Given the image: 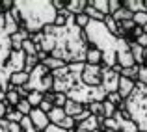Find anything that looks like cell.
<instances>
[{
    "mask_svg": "<svg viewBox=\"0 0 147 132\" xmlns=\"http://www.w3.org/2000/svg\"><path fill=\"white\" fill-rule=\"evenodd\" d=\"M7 132H21L19 123H9V121H7Z\"/></svg>",
    "mask_w": 147,
    "mask_h": 132,
    "instance_id": "cell-40",
    "label": "cell"
},
{
    "mask_svg": "<svg viewBox=\"0 0 147 132\" xmlns=\"http://www.w3.org/2000/svg\"><path fill=\"white\" fill-rule=\"evenodd\" d=\"M13 2L15 0H0V13H7L13 9Z\"/></svg>",
    "mask_w": 147,
    "mask_h": 132,
    "instance_id": "cell-36",
    "label": "cell"
},
{
    "mask_svg": "<svg viewBox=\"0 0 147 132\" xmlns=\"http://www.w3.org/2000/svg\"><path fill=\"white\" fill-rule=\"evenodd\" d=\"M93 132H100V130H99V129H97V130H93Z\"/></svg>",
    "mask_w": 147,
    "mask_h": 132,
    "instance_id": "cell-47",
    "label": "cell"
},
{
    "mask_svg": "<svg viewBox=\"0 0 147 132\" xmlns=\"http://www.w3.org/2000/svg\"><path fill=\"white\" fill-rule=\"evenodd\" d=\"M84 108H86L84 104L76 102V100H71V99H67V102L63 104V112H65V115H67V117H75V115L80 114Z\"/></svg>",
    "mask_w": 147,
    "mask_h": 132,
    "instance_id": "cell-11",
    "label": "cell"
},
{
    "mask_svg": "<svg viewBox=\"0 0 147 132\" xmlns=\"http://www.w3.org/2000/svg\"><path fill=\"white\" fill-rule=\"evenodd\" d=\"M19 129H21V132H37L34 129V125H32V121H30L28 115H24V117L19 121Z\"/></svg>",
    "mask_w": 147,
    "mask_h": 132,
    "instance_id": "cell-26",
    "label": "cell"
},
{
    "mask_svg": "<svg viewBox=\"0 0 147 132\" xmlns=\"http://www.w3.org/2000/svg\"><path fill=\"white\" fill-rule=\"evenodd\" d=\"M78 127H82L84 130H88V132H93V130H100V123H99V117H95V115H90V117L86 119V121H82Z\"/></svg>",
    "mask_w": 147,
    "mask_h": 132,
    "instance_id": "cell-15",
    "label": "cell"
},
{
    "mask_svg": "<svg viewBox=\"0 0 147 132\" xmlns=\"http://www.w3.org/2000/svg\"><path fill=\"white\" fill-rule=\"evenodd\" d=\"M125 110L136 123L138 132H147V86H144L142 82L134 84L130 97L125 99Z\"/></svg>",
    "mask_w": 147,
    "mask_h": 132,
    "instance_id": "cell-2",
    "label": "cell"
},
{
    "mask_svg": "<svg viewBox=\"0 0 147 132\" xmlns=\"http://www.w3.org/2000/svg\"><path fill=\"white\" fill-rule=\"evenodd\" d=\"M37 108H39V110L41 112H45V114H49V112L50 110H52V104H50V102H45V100H41V104H39V106H37Z\"/></svg>",
    "mask_w": 147,
    "mask_h": 132,
    "instance_id": "cell-37",
    "label": "cell"
},
{
    "mask_svg": "<svg viewBox=\"0 0 147 132\" xmlns=\"http://www.w3.org/2000/svg\"><path fill=\"white\" fill-rule=\"evenodd\" d=\"M88 22H90V17H88L86 13H80V15H75V24L78 26L80 30H84L88 26Z\"/></svg>",
    "mask_w": 147,
    "mask_h": 132,
    "instance_id": "cell-29",
    "label": "cell"
},
{
    "mask_svg": "<svg viewBox=\"0 0 147 132\" xmlns=\"http://www.w3.org/2000/svg\"><path fill=\"white\" fill-rule=\"evenodd\" d=\"M58 127H61L63 130L69 132V130H73V129L76 127V123H75V119H73V117H67V115H65V117L60 121V125H58Z\"/></svg>",
    "mask_w": 147,
    "mask_h": 132,
    "instance_id": "cell-31",
    "label": "cell"
},
{
    "mask_svg": "<svg viewBox=\"0 0 147 132\" xmlns=\"http://www.w3.org/2000/svg\"><path fill=\"white\" fill-rule=\"evenodd\" d=\"M26 100L30 102V106L32 108H37L41 104V100H43V93H37V91H30V95L26 97Z\"/></svg>",
    "mask_w": 147,
    "mask_h": 132,
    "instance_id": "cell-22",
    "label": "cell"
},
{
    "mask_svg": "<svg viewBox=\"0 0 147 132\" xmlns=\"http://www.w3.org/2000/svg\"><path fill=\"white\" fill-rule=\"evenodd\" d=\"M142 30H144V34H147V24L144 26V28H142Z\"/></svg>",
    "mask_w": 147,
    "mask_h": 132,
    "instance_id": "cell-45",
    "label": "cell"
},
{
    "mask_svg": "<svg viewBox=\"0 0 147 132\" xmlns=\"http://www.w3.org/2000/svg\"><path fill=\"white\" fill-rule=\"evenodd\" d=\"M84 63H90V65H100L102 63V52L95 46L88 45L86 48V58H84Z\"/></svg>",
    "mask_w": 147,
    "mask_h": 132,
    "instance_id": "cell-7",
    "label": "cell"
},
{
    "mask_svg": "<svg viewBox=\"0 0 147 132\" xmlns=\"http://www.w3.org/2000/svg\"><path fill=\"white\" fill-rule=\"evenodd\" d=\"M134 84H136V82H132V80H129V78H123V76H119L117 93H119V97H121L123 100L130 97V93H132V89H134Z\"/></svg>",
    "mask_w": 147,
    "mask_h": 132,
    "instance_id": "cell-9",
    "label": "cell"
},
{
    "mask_svg": "<svg viewBox=\"0 0 147 132\" xmlns=\"http://www.w3.org/2000/svg\"><path fill=\"white\" fill-rule=\"evenodd\" d=\"M43 132H67V130H63L61 127H58V125H52V123H50V125H49V127H47V129H45Z\"/></svg>",
    "mask_w": 147,
    "mask_h": 132,
    "instance_id": "cell-38",
    "label": "cell"
},
{
    "mask_svg": "<svg viewBox=\"0 0 147 132\" xmlns=\"http://www.w3.org/2000/svg\"><path fill=\"white\" fill-rule=\"evenodd\" d=\"M114 114H115V106L110 104V102H106V100H102V117L108 119V117H112Z\"/></svg>",
    "mask_w": 147,
    "mask_h": 132,
    "instance_id": "cell-30",
    "label": "cell"
},
{
    "mask_svg": "<svg viewBox=\"0 0 147 132\" xmlns=\"http://www.w3.org/2000/svg\"><path fill=\"white\" fill-rule=\"evenodd\" d=\"M104 100H106V102H110V104H114V106L115 108H117L119 106V104H121V97H119V93L117 91H112V93H108V95H106V99H104Z\"/></svg>",
    "mask_w": 147,
    "mask_h": 132,
    "instance_id": "cell-32",
    "label": "cell"
},
{
    "mask_svg": "<svg viewBox=\"0 0 147 132\" xmlns=\"http://www.w3.org/2000/svg\"><path fill=\"white\" fill-rule=\"evenodd\" d=\"M28 84V73L24 71H19V73H13V75L9 76V84L7 86L11 88H22Z\"/></svg>",
    "mask_w": 147,
    "mask_h": 132,
    "instance_id": "cell-12",
    "label": "cell"
},
{
    "mask_svg": "<svg viewBox=\"0 0 147 132\" xmlns=\"http://www.w3.org/2000/svg\"><path fill=\"white\" fill-rule=\"evenodd\" d=\"M52 84H54L52 73H50L43 63H39V65H36V67L30 71L26 88H28L30 91L47 93V91H52Z\"/></svg>",
    "mask_w": 147,
    "mask_h": 132,
    "instance_id": "cell-3",
    "label": "cell"
},
{
    "mask_svg": "<svg viewBox=\"0 0 147 132\" xmlns=\"http://www.w3.org/2000/svg\"><path fill=\"white\" fill-rule=\"evenodd\" d=\"M119 132H138V127L132 119H129V121H119Z\"/></svg>",
    "mask_w": 147,
    "mask_h": 132,
    "instance_id": "cell-25",
    "label": "cell"
},
{
    "mask_svg": "<svg viewBox=\"0 0 147 132\" xmlns=\"http://www.w3.org/2000/svg\"><path fill=\"white\" fill-rule=\"evenodd\" d=\"M43 100H45V102H50V104H52V102H54V91L43 93ZM52 106H54V104H52Z\"/></svg>",
    "mask_w": 147,
    "mask_h": 132,
    "instance_id": "cell-39",
    "label": "cell"
},
{
    "mask_svg": "<svg viewBox=\"0 0 147 132\" xmlns=\"http://www.w3.org/2000/svg\"><path fill=\"white\" fill-rule=\"evenodd\" d=\"M6 110H7V104L4 100H0V119L6 117Z\"/></svg>",
    "mask_w": 147,
    "mask_h": 132,
    "instance_id": "cell-41",
    "label": "cell"
},
{
    "mask_svg": "<svg viewBox=\"0 0 147 132\" xmlns=\"http://www.w3.org/2000/svg\"><path fill=\"white\" fill-rule=\"evenodd\" d=\"M15 110H17L21 115H28L30 112H32V106H30V102H28L26 99H21V100L17 102V106H15Z\"/></svg>",
    "mask_w": 147,
    "mask_h": 132,
    "instance_id": "cell-23",
    "label": "cell"
},
{
    "mask_svg": "<svg viewBox=\"0 0 147 132\" xmlns=\"http://www.w3.org/2000/svg\"><path fill=\"white\" fill-rule=\"evenodd\" d=\"M22 117H24V115H21L13 106H7V110H6V117H4V119H6V121H9V123H19Z\"/></svg>",
    "mask_w": 147,
    "mask_h": 132,
    "instance_id": "cell-20",
    "label": "cell"
},
{
    "mask_svg": "<svg viewBox=\"0 0 147 132\" xmlns=\"http://www.w3.org/2000/svg\"><path fill=\"white\" fill-rule=\"evenodd\" d=\"M28 117H30V121H32L34 129H36L37 132H43V130L50 125L47 114H45V112H41L39 108H32V112L28 114Z\"/></svg>",
    "mask_w": 147,
    "mask_h": 132,
    "instance_id": "cell-6",
    "label": "cell"
},
{
    "mask_svg": "<svg viewBox=\"0 0 147 132\" xmlns=\"http://www.w3.org/2000/svg\"><path fill=\"white\" fill-rule=\"evenodd\" d=\"M86 108L90 110L91 115H95V117H102V102H90Z\"/></svg>",
    "mask_w": 147,
    "mask_h": 132,
    "instance_id": "cell-28",
    "label": "cell"
},
{
    "mask_svg": "<svg viewBox=\"0 0 147 132\" xmlns=\"http://www.w3.org/2000/svg\"><path fill=\"white\" fill-rule=\"evenodd\" d=\"M138 71H140V67H138V65H132V67L121 69L119 76H123V78H129V80H132V82H138Z\"/></svg>",
    "mask_w": 147,
    "mask_h": 132,
    "instance_id": "cell-17",
    "label": "cell"
},
{
    "mask_svg": "<svg viewBox=\"0 0 147 132\" xmlns=\"http://www.w3.org/2000/svg\"><path fill=\"white\" fill-rule=\"evenodd\" d=\"M19 100H21V97H19L17 89H15V88H11V86H7L6 93H4V102H6L7 106H13V108H15Z\"/></svg>",
    "mask_w": 147,
    "mask_h": 132,
    "instance_id": "cell-14",
    "label": "cell"
},
{
    "mask_svg": "<svg viewBox=\"0 0 147 132\" xmlns=\"http://www.w3.org/2000/svg\"><path fill=\"white\" fill-rule=\"evenodd\" d=\"M100 69H102V82H100V88L106 93L117 91V82H119V75H115L110 67L100 63Z\"/></svg>",
    "mask_w": 147,
    "mask_h": 132,
    "instance_id": "cell-5",
    "label": "cell"
},
{
    "mask_svg": "<svg viewBox=\"0 0 147 132\" xmlns=\"http://www.w3.org/2000/svg\"><path fill=\"white\" fill-rule=\"evenodd\" d=\"M88 4H90L93 9H97L99 13H102L104 17L108 15V0H88Z\"/></svg>",
    "mask_w": 147,
    "mask_h": 132,
    "instance_id": "cell-19",
    "label": "cell"
},
{
    "mask_svg": "<svg viewBox=\"0 0 147 132\" xmlns=\"http://www.w3.org/2000/svg\"><path fill=\"white\" fill-rule=\"evenodd\" d=\"M132 22H134V26H140V28H144V26L147 24V13H145V11L134 13V15H132Z\"/></svg>",
    "mask_w": 147,
    "mask_h": 132,
    "instance_id": "cell-27",
    "label": "cell"
},
{
    "mask_svg": "<svg viewBox=\"0 0 147 132\" xmlns=\"http://www.w3.org/2000/svg\"><path fill=\"white\" fill-rule=\"evenodd\" d=\"M90 115H91V114H90V110H88V108H84V110L80 112V114H76L73 119H75V123H76V125H80V123H82V121H86V119L90 117Z\"/></svg>",
    "mask_w": 147,
    "mask_h": 132,
    "instance_id": "cell-35",
    "label": "cell"
},
{
    "mask_svg": "<svg viewBox=\"0 0 147 132\" xmlns=\"http://www.w3.org/2000/svg\"><path fill=\"white\" fill-rule=\"evenodd\" d=\"M69 17H71V15L67 13V11H58L56 13V19H54V26H58V28H60V26H65L67 24V21H69Z\"/></svg>",
    "mask_w": 147,
    "mask_h": 132,
    "instance_id": "cell-24",
    "label": "cell"
},
{
    "mask_svg": "<svg viewBox=\"0 0 147 132\" xmlns=\"http://www.w3.org/2000/svg\"><path fill=\"white\" fill-rule=\"evenodd\" d=\"M67 102V95H63V93H54V106L56 108H63V104Z\"/></svg>",
    "mask_w": 147,
    "mask_h": 132,
    "instance_id": "cell-33",
    "label": "cell"
},
{
    "mask_svg": "<svg viewBox=\"0 0 147 132\" xmlns=\"http://www.w3.org/2000/svg\"><path fill=\"white\" fill-rule=\"evenodd\" d=\"M13 19L19 22L21 28H24L28 34H37L49 24H54L56 11H54L50 0L47 2H13L11 9Z\"/></svg>",
    "mask_w": 147,
    "mask_h": 132,
    "instance_id": "cell-1",
    "label": "cell"
},
{
    "mask_svg": "<svg viewBox=\"0 0 147 132\" xmlns=\"http://www.w3.org/2000/svg\"><path fill=\"white\" fill-rule=\"evenodd\" d=\"M41 63H43V65H45V67L49 69L50 73H52V71H56V69H61V67L65 65V63H63L61 60H56V58H50V56H47V58H45L43 61H41Z\"/></svg>",
    "mask_w": 147,
    "mask_h": 132,
    "instance_id": "cell-18",
    "label": "cell"
},
{
    "mask_svg": "<svg viewBox=\"0 0 147 132\" xmlns=\"http://www.w3.org/2000/svg\"><path fill=\"white\" fill-rule=\"evenodd\" d=\"M144 67H147V56H145V60H144Z\"/></svg>",
    "mask_w": 147,
    "mask_h": 132,
    "instance_id": "cell-46",
    "label": "cell"
},
{
    "mask_svg": "<svg viewBox=\"0 0 147 132\" xmlns=\"http://www.w3.org/2000/svg\"><path fill=\"white\" fill-rule=\"evenodd\" d=\"M144 7H145V13H147V0H144Z\"/></svg>",
    "mask_w": 147,
    "mask_h": 132,
    "instance_id": "cell-44",
    "label": "cell"
},
{
    "mask_svg": "<svg viewBox=\"0 0 147 132\" xmlns=\"http://www.w3.org/2000/svg\"><path fill=\"white\" fill-rule=\"evenodd\" d=\"M86 6H88V0H67V4H65V11L75 17V15L84 13Z\"/></svg>",
    "mask_w": 147,
    "mask_h": 132,
    "instance_id": "cell-10",
    "label": "cell"
},
{
    "mask_svg": "<svg viewBox=\"0 0 147 132\" xmlns=\"http://www.w3.org/2000/svg\"><path fill=\"white\" fill-rule=\"evenodd\" d=\"M117 9H121V0H108V15H114Z\"/></svg>",
    "mask_w": 147,
    "mask_h": 132,
    "instance_id": "cell-34",
    "label": "cell"
},
{
    "mask_svg": "<svg viewBox=\"0 0 147 132\" xmlns=\"http://www.w3.org/2000/svg\"><path fill=\"white\" fill-rule=\"evenodd\" d=\"M47 117H49V121L52 123V125H60V121L65 117V112H63V108H56L54 106L52 110L47 114Z\"/></svg>",
    "mask_w": 147,
    "mask_h": 132,
    "instance_id": "cell-16",
    "label": "cell"
},
{
    "mask_svg": "<svg viewBox=\"0 0 147 132\" xmlns=\"http://www.w3.org/2000/svg\"><path fill=\"white\" fill-rule=\"evenodd\" d=\"M102 24L106 26V30H108V32H110L112 36L115 37V32H117V22L114 21V17H112V15H106V17H104Z\"/></svg>",
    "mask_w": 147,
    "mask_h": 132,
    "instance_id": "cell-21",
    "label": "cell"
},
{
    "mask_svg": "<svg viewBox=\"0 0 147 132\" xmlns=\"http://www.w3.org/2000/svg\"><path fill=\"white\" fill-rule=\"evenodd\" d=\"M80 80H82V84L88 86V88H100V82H102V69H100V65L84 63Z\"/></svg>",
    "mask_w": 147,
    "mask_h": 132,
    "instance_id": "cell-4",
    "label": "cell"
},
{
    "mask_svg": "<svg viewBox=\"0 0 147 132\" xmlns=\"http://www.w3.org/2000/svg\"><path fill=\"white\" fill-rule=\"evenodd\" d=\"M121 4H123V7L125 9H129L130 13H140V11H145V7H144V0H121Z\"/></svg>",
    "mask_w": 147,
    "mask_h": 132,
    "instance_id": "cell-13",
    "label": "cell"
},
{
    "mask_svg": "<svg viewBox=\"0 0 147 132\" xmlns=\"http://www.w3.org/2000/svg\"><path fill=\"white\" fill-rule=\"evenodd\" d=\"M28 37H30V34L26 32L24 28H19L15 34H11V36H9V45H11V50H21L22 41H26Z\"/></svg>",
    "mask_w": 147,
    "mask_h": 132,
    "instance_id": "cell-8",
    "label": "cell"
},
{
    "mask_svg": "<svg viewBox=\"0 0 147 132\" xmlns=\"http://www.w3.org/2000/svg\"><path fill=\"white\" fill-rule=\"evenodd\" d=\"M0 132H7V121L6 119H0Z\"/></svg>",
    "mask_w": 147,
    "mask_h": 132,
    "instance_id": "cell-42",
    "label": "cell"
},
{
    "mask_svg": "<svg viewBox=\"0 0 147 132\" xmlns=\"http://www.w3.org/2000/svg\"><path fill=\"white\" fill-rule=\"evenodd\" d=\"M0 100H4V91L0 89Z\"/></svg>",
    "mask_w": 147,
    "mask_h": 132,
    "instance_id": "cell-43",
    "label": "cell"
}]
</instances>
